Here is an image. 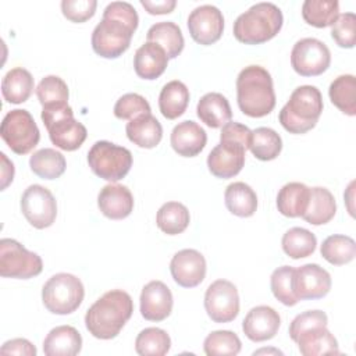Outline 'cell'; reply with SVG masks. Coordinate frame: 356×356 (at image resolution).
Wrapping results in <instances>:
<instances>
[{
	"mask_svg": "<svg viewBox=\"0 0 356 356\" xmlns=\"http://www.w3.org/2000/svg\"><path fill=\"white\" fill-rule=\"evenodd\" d=\"M139 17L132 4L111 1L103 11L102 21L92 32V49L104 58H117L128 50Z\"/></svg>",
	"mask_w": 356,
	"mask_h": 356,
	"instance_id": "obj_1",
	"label": "cell"
},
{
	"mask_svg": "<svg viewBox=\"0 0 356 356\" xmlns=\"http://www.w3.org/2000/svg\"><path fill=\"white\" fill-rule=\"evenodd\" d=\"M134 313V302L128 292L111 289L102 295L86 312V330L97 339H113L124 328Z\"/></svg>",
	"mask_w": 356,
	"mask_h": 356,
	"instance_id": "obj_2",
	"label": "cell"
},
{
	"mask_svg": "<svg viewBox=\"0 0 356 356\" xmlns=\"http://www.w3.org/2000/svg\"><path fill=\"white\" fill-rule=\"evenodd\" d=\"M236 102L249 117L260 118L275 107V92L270 72L260 65L245 67L236 78Z\"/></svg>",
	"mask_w": 356,
	"mask_h": 356,
	"instance_id": "obj_3",
	"label": "cell"
},
{
	"mask_svg": "<svg viewBox=\"0 0 356 356\" xmlns=\"http://www.w3.org/2000/svg\"><path fill=\"white\" fill-rule=\"evenodd\" d=\"M282 11L268 1L256 3L238 15L234 22V36L245 44H260L273 39L282 28Z\"/></svg>",
	"mask_w": 356,
	"mask_h": 356,
	"instance_id": "obj_4",
	"label": "cell"
},
{
	"mask_svg": "<svg viewBox=\"0 0 356 356\" xmlns=\"http://www.w3.org/2000/svg\"><path fill=\"white\" fill-rule=\"evenodd\" d=\"M323 113L321 92L313 85L298 86L280 111V122L289 134H306L313 129Z\"/></svg>",
	"mask_w": 356,
	"mask_h": 356,
	"instance_id": "obj_5",
	"label": "cell"
},
{
	"mask_svg": "<svg viewBox=\"0 0 356 356\" xmlns=\"http://www.w3.org/2000/svg\"><path fill=\"white\" fill-rule=\"evenodd\" d=\"M40 117L51 143L61 150L74 152L79 149L88 136L85 125L74 118V111L68 104L42 108Z\"/></svg>",
	"mask_w": 356,
	"mask_h": 356,
	"instance_id": "obj_6",
	"label": "cell"
},
{
	"mask_svg": "<svg viewBox=\"0 0 356 356\" xmlns=\"http://www.w3.org/2000/svg\"><path fill=\"white\" fill-rule=\"evenodd\" d=\"M85 288L82 281L68 273H58L50 277L42 288L44 307L53 314H71L82 303Z\"/></svg>",
	"mask_w": 356,
	"mask_h": 356,
	"instance_id": "obj_7",
	"label": "cell"
},
{
	"mask_svg": "<svg viewBox=\"0 0 356 356\" xmlns=\"http://www.w3.org/2000/svg\"><path fill=\"white\" fill-rule=\"evenodd\" d=\"M88 164L93 174L108 182L122 179L132 167V153L108 140H97L88 152Z\"/></svg>",
	"mask_w": 356,
	"mask_h": 356,
	"instance_id": "obj_8",
	"label": "cell"
},
{
	"mask_svg": "<svg viewBox=\"0 0 356 356\" xmlns=\"http://www.w3.org/2000/svg\"><path fill=\"white\" fill-rule=\"evenodd\" d=\"M0 135L6 145L17 154L32 152L40 139V132L32 114L24 108L11 110L4 115Z\"/></svg>",
	"mask_w": 356,
	"mask_h": 356,
	"instance_id": "obj_9",
	"label": "cell"
},
{
	"mask_svg": "<svg viewBox=\"0 0 356 356\" xmlns=\"http://www.w3.org/2000/svg\"><path fill=\"white\" fill-rule=\"evenodd\" d=\"M43 270V261L35 252H29L18 241L3 238L0 241V275L6 278L28 280Z\"/></svg>",
	"mask_w": 356,
	"mask_h": 356,
	"instance_id": "obj_10",
	"label": "cell"
},
{
	"mask_svg": "<svg viewBox=\"0 0 356 356\" xmlns=\"http://www.w3.org/2000/svg\"><path fill=\"white\" fill-rule=\"evenodd\" d=\"M330 64V49L316 38H303L292 47L291 65L300 76L321 75L328 70Z\"/></svg>",
	"mask_w": 356,
	"mask_h": 356,
	"instance_id": "obj_11",
	"label": "cell"
},
{
	"mask_svg": "<svg viewBox=\"0 0 356 356\" xmlns=\"http://www.w3.org/2000/svg\"><path fill=\"white\" fill-rule=\"evenodd\" d=\"M21 211L32 227L43 229L56 221L57 202L47 188L33 184L21 196Z\"/></svg>",
	"mask_w": 356,
	"mask_h": 356,
	"instance_id": "obj_12",
	"label": "cell"
},
{
	"mask_svg": "<svg viewBox=\"0 0 356 356\" xmlns=\"http://www.w3.org/2000/svg\"><path fill=\"white\" fill-rule=\"evenodd\" d=\"M204 309L214 323H229L239 314L236 286L227 280H216L204 293Z\"/></svg>",
	"mask_w": 356,
	"mask_h": 356,
	"instance_id": "obj_13",
	"label": "cell"
},
{
	"mask_svg": "<svg viewBox=\"0 0 356 356\" xmlns=\"http://www.w3.org/2000/svg\"><path fill=\"white\" fill-rule=\"evenodd\" d=\"M188 29L192 39L203 46L216 43L224 31L222 13L211 4L193 8L188 17Z\"/></svg>",
	"mask_w": 356,
	"mask_h": 356,
	"instance_id": "obj_14",
	"label": "cell"
},
{
	"mask_svg": "<svg viewBox=\"0 0 356 356\" xmlns=\"http://www.w3.org/2000/svg\"><path fill=\"white\" fill-rule=\"evenodd\" d=\"M292 286L299 300L321 299L331 289V275L316 263L303 264L295 268Z\"/></svg>",
	"mask_w": 356,
	"mask_h": 356,
	"instance_id": "obj_15",
	"label": "cell"
},
{
	"mask_svg": "<svg viewBox=\"0 0 356 356\" xmlns=\"http://www.w3.org/2000/svg\"><path fill=\"white\" fill-rule=\"evenodd\" d=\"M246 150L248 149L239 143L220 140L207 156L209 171L222 179L238 175L243 168Z\"/></svg>",
	"mask_w": 356,
	"mask_h": 356,
	"instance_id": "obj_16",
	"label": "cell"
},
{
	"mask_svg": "<svg viewBox=\"0 0 356 356\" xmlns=\"http://www.w3.org/2000/svg\"><path fill=\"white\" fill-rule=\"evenodd\" d=\"M170 271L179 286L195 288L206 277V259L195 249H182L172 256Z\"/></svg>",
	"mask_w": 356,
	"mask_h": 356,
	"instance_id": "obj_17",
	"label": "cell"
},
{
	"mask_svg": "<svg viewBox=\"0 0 356 356\" xmlns=\"http://www.w3.org/2000/svg\"><path fill=\"white\" fill-rule=\"evenodd\" d=\"M140 314L149 321H163L172 312V293L170 288L159 280L147 282L140 292Z\"/></svg>",
	"mask_w": 356,
	"mask_h": 356,
	"instance_id": "obj_18",
	"label": "cell"
},
{
	"mask_svg": "<svg viewBox=\"0 0 356 356\" xmlns=\"http://www.w3.org/2000/svg\"><path fill=\"white\" fill-rule=\"evenodd\" d=\"M281 325V317L270 306H256L248 312L243 318L242 330L246 338L253 342L268 341L275 337Z\"/></svg>",
	"mask_w": 356,
	"mask_h": 356,
	"instance_id": "obj_19",
	"label": "cell"
},
{
	"mask_svg": "<svg viewBox=\"0 0 356 356\" xmlns=\"http://www.w3.org/2000/svg\"><path fill=\"white\" fill-rule=\"evenodd\" d=\"M97 206L107 218L122 220L134 210V196L125 185L108 184L100 189Z\"/></svg>",
	"mask_w": 356,
	"mask_h": 356,
	"instance_id": "obj_20",
	"label": "cell"
},
{
	"mask_svg": "<svg viewBox=\"0 0 356 356\" xmlns=\"http://www.w3.org/2000/svg\"><path fill=\"white\" fill-rule=\"evenodd\" d=\"M207 134L195 121H182L177 124L171 132L170 143L175 153L182 157H195L206 146Z\"/></svg>",
	"mask_w": 356,
	"mask_h": 356,
	"instance_id": "obj_21",
	"label": "cell"
},
{
	"mask_svg": "<svg viewBox=\"0 0 356 356\" xmlns=\"http://www.w3.org/2000/svg\"><path fill=\"white\" fill-rule=\"evenodd\" d=\"M168 56L165 50L153 42L143 43L134 56V68L139 78L142 79H156L167 68Z\"/></svg>",
	"mask_w": 356,
	"mask_h": 356,
	"instance_id": "obj_22",
	"label": "cell"
},
{
	"mask_svg": "<svg viewBox=\"0 0 356 356\" xmlns=\"http://www.w3.org/2000/svg\"><path fill=\"white\" fill-rule=\"evenodd\" d=\"M82 349V337L72 325H58L50 330L43 341L46 356H75Z\"/></svg>",
	"mask_w": 356,
	"mask_h": 356,
	"instance_id": "obj_23",
	"label": "cell"
},
{
	"mask_svg": "<svg viewBox=\"0 0 356 356\" xmlns=\"http://www.w3.org/2000/svg\"><path fill=\"white\" fill-rule=\"evenodd\" d=\"M298 343L303 356L338 355L339 348L335 337L327 330V325H317L299 334L293 341Z\"/></svg>",
	"mask_w": 356,
	"mask_h": 356,
	"instance_id": "obj_24",
	"label": "cell"
},
{
	"mask_svg": "<svg viewBox=\"0 0 356 356\" xmlns=\"http://www.w3.org/2000/svg\"><path fill=\"white\" fill-rule=\"evenodd\" d=\"M196 114L210 128L224 127L232 118V110L227 97L218 92H210L200 97Z\"/></svg>",
	"mask_w": 356,
	"mask_h": 356,
	"instance_id": "obj_25",
	"label": "cell"
},
{
	"mask_svg": "<svg viewBox=\"0 0 356 356\" xmlns=\"http://www.w3.org/2000/svg\"><path fill=\"white\" fill-rule=\"evenodd\" d=\"M125 132L134 145L143 149L156 147L163 138V127L152 113L142 114L127 122Z\"/></svg>",
	"mask_w": 356,
	"mask_h": 356,
	"instance_id": "obj_26",
	"label": "cell"
},
{
	"mask_svg": "<svg viewBox=\"0 0 356 356\" xmlns=\"http://www.w3.org/2000/svg\"><path fill=\"white\" fill-rule=\"evenodd\" d=\"M337 213L334 195L323 186L310 188L309 204L302 218L312 225H323L330 222Z\"/></svg>",
	"mask_w": 356,
	"mask_h": 356,
	"instance_id": "obj_27",
	"label": "cell"
},
{
	"mask_svg": "<svg viewBox=\"0 0 356 356\" xmlns=\"http://www.w3.org/2000/svg\"><path fill=\"white\" fill-rule=\"evenodd\" d=\"M310 188L302 182L285 184L277 195L278 211L289 218L302 217L307 209Z\"/></svg>",
	"mask_w": 356,
	"mask_h": 356,
	"instance_id": "obj_28",
	"label": "cell"
},
{
	"mask_svg": "<svg viewBox=\"0 0 356 356\" xmlns=\"http://www.w3.org/2000/svg\"><path fill=\"white\" fill-rule=\"evenodd\" d=\"M189 104V89L178 79L167 82L159 95V108L167 120L181 117Z\"/></svg>",
	"mask_w": 356,
	"mask_h": 356,
	"instance_id": "obj_29",
	"label": "cell"
},
{
	"mask_svg": "<svg viewBox=\"0 0 356 356\" xmlns=\"http://www.w3.org/2000/svg\"><path fill=\"white\" fill-rule=\"evenodd\" d=\"M33 86L35 81L32 74L22 67H15L4 75L1 81V93L6 102L19 104L29 99Z\"/></svg>",
	"mask_w": 356,
	"mask_h": 356,
	"instance_id": "obj_30",
	"label": "cell"
},
{
	"mask_svg": "<svg viewBox=\"0 0 356 356\" xmlns=\"http://www.w3.org/2000/svg\"><path fill=\"white\" fill-rule=\"evenodd\" d=\"M225 207L229 213L238 217H250L257 209V195L245 182H232L225 188Z\"/></svg>",
	"mask_w": 356,
	"mask_h": 356,
	"instance_id": "obj_31",
	"label": "cell"
},
{
	"mask_svg": "<svg viewBox=\"0 0 356 356\" xmlns=\"http://www.w3.org/2000/svg\"><path fill=\"white\" fill-rule=\"evenodd\" d=\"M146 38L147 42L160 44L165 50L168 58H175L184 50L185 40L182 31L172 21H163L152 25L147 31Z\"/></svg>",
	"mask_w": 356,
	"mask_h": 356,
	"instance_id": "obj_32",
	"label": "cell"
},
{
	"mask_svg": "<svg viewBox=\"0 0 356 356\" xmlns=\"http://www.w3.org/2000/svg\"><path fill=\"white\" fill-rule=\"evenodd\" d=\"M331 103L343 114H356V78L352 74L337 76L328 89Z\"/></svg>",
	"mask_w": 356,
	"mask_h": 356,
	"instance_id": "obj_33",
	"label": "cell"
},
{
	"mask_svg": "<svg viewBox=\"0 0 356 356\" xmlns=\"http://www.w3.org/2000/svg\"><path fill=\"white\" fill-rule=\"evenodd\" d=\"M29 167L33 174L43 179H56L64 174L67 161L65 157L56 149L44 147L31 156Z\"/></svg>",
	"mask_w": 356,
	"mask_h": 356,
	"instance_id": "obj_34",
	"label": "cell"
},
{
	"mask_svg": "<svg viewBox=\"0 0 356 356\" xmlns=\"http://www.w3.org/2000/svg\"><path fill=\"white\" fill-rule=\"evenodd\" d=\"M189 221V210L179 202L164 203L156 214V224L159 229L167 235H178L184 232L188 228Z\"/></svg>",
	"mask_w": 356,
	"mask_h": 356,
	"instance_id": "obj_35",
	"label": "cell"
},
{
	"mask_svg": "<svg viewBox=\"0 0 356 356\" xmlns=\"http://www.w3.org/2000/svg\"><path fill=\"white\" fill-rule=\"evenodd\" d=\"M249 149L256 159L261 161H270L277 159L281 153L282 139L273 128L259 127L252 131Z\"/></svg>",
	"mask_w": 356,
	"mask_h": 356,
	"instance_id": "obj_36",
	"label": "cell"
},
{
	"mask_svg": "<svg viewBox=\"0 0 356 356\" xmlns=\"http://www.w3.org/2000/svg\"><path fill=\"white\" fill-rule=\"evenodd\" d=\"M339 15L337 0H306L302 4V17L306 24L316 28L332 26Z\"/></svg>",
	"mask_w": 356,
	"mask_h": 356,
	"instance_id": "obj_37",
	"label": "cell"
},
{
	"mask_svg": "<svg viewBox=\"0 0 356 356\" xmlns=\"http://www.w3.org/2000/svg\"><path fill=\"white\" fill-rule=\"evenodd\" d=\"M321 256L334 266L350 263L356 256V243L348 235L334 234L327 236L320 248Z\"/></svg>",
	"mask_w": 356,
	"mask_h": 356,
	"instance_id": "obj_38",
	"label": "cell"
},
{
	"mask_svg": "<svg viewBox=\"0 0 356 356\" xmlns=\"http://www.w3.org/2000/svg\"><path fill=\"white\" fill-rule=\"evenodd\" d=\"M281 245L285 254L296 260L313 254L317 246V239L309 229L293 227L284 234Z\"/></svg>",
	"mask_w": 356,
	"mask_h": 356,
	"instance_id": "obj_39",
	"label": "cell"
},
{
	"mask_svg": "<svg viewBox=\"0 0 356 356\" xmlns=\"http://www.w3.org/2000/svg\"><path fill=\"white\" fill-rule=\"evenodd\" d=\"M171 348L170 335L157 327L142 330L135 339V350L140 356H164Z\"/></svg>",
	"mask_w": 356,
	"mask_h": 356,
	"instance_id": "obj_40",
	"label": "cell"
},
{
	"mask_svg": "<svg viewBox=\"0 0 356 356\" xmlns=\"http://www.w3.org/2000/svg\"><path fill=\"white\" fill-rule=\"evenodd\" d=\"M36 96L43 108H53L67 106L70 92L67 83L60 76L47 75L39 82Z\"/></svg>",
	"mask_w": 356,
	"mask_h": 356,
	"instance_id": "obj_41",
	"label": "cell"
},
{
	"mask_svg": "<svg viewBox=\"0 0 356 356\" xmlns=\"http://www.w3.org/2000/svg\"><path fill=\"white\" fill-rule=\"evenodd\" d=\"M241 348L239 337L228 330L213 331L203 342V349L207 356H235L241 352Z\"/></svg>",
	"mask_w": 356,
	"mask_h": 356,
	"instance_id": "obj_42",
	"label": "cell"
},
{
	"mask_svg": "<svg viewBox=\"0 0 356 356\" xmlns=\"http://www.w3.org/2000/svg\"><path fill=\"white\" fill-rule=\"evenodd\" d=\"M293 273L295 268L292 266H281L273 271L270 278L273 295L285 306H295L299 302L292 286Z\"/></svg>",
	"mask_w": 356,
	"mask_h": 356,
	"instance_id": "obj_43",
	"label": "cell"
},
{
	"mask_svg": "<svg viewBox=\"0 0 356 356\" xmlns=\"http://www.w3.org/2000/svg\"><path fill=\"white\" fill-rule=\"evenodd\" d=\"M149 102L138 93H125L114 104V115L120 120H134L142 114H150Z\"/></svg>",
	"mask_w": 356,
	"mask_h": 356,
	"instance_id": "obj_44",
	"label": "cell"
},
{
	"mask_svg": "<svg viewBox=\"0 0 356 356\" xmlns=\"http://www.w3.org/2000/svg\"><path fill=\"white\" fill-rule=\"evenodd\" d=\"M331 36L339 47L352 49L356 43V15L353 13L339 14L332 24Z\"/></svg>",
	"mask_w": 356,
	"mask_h": 356,
	"instance_id": "obj_45",
	"label": "cell"
},
{
	"mask_svg": "<svg viewBox=\"0 0 356 356\" xmlns=\"http://www.w3.org/2000/svg\"><path fill=\"white\" fill-rule=\"evenodd\" d=\"M97 7L96 0H63L61 11L63 15L76 24L85 22L95 15Z\"/></svg>",
	"mask_w": 356,
	"mask_h": 356,
	"instance_id": "obj_46",
	"label": "cell"
},
{
	"mask_svg": "<svg viewBox=\"0 0 356 356\" xmlns=\"http://www.w3.org/2000/svg\"><path fill=\"white\" fill-rule=\"evenodd\" d=\"M327 323H328V317L321 310L303 312L292 320V323L289 325V337L292 341H295L296 337L299 334H302L303 331L317 327V325H327Z\"/></svg>",
	"mask_w": 356,
	"mask_h": 356,
	"instance_id": "obj_47",
	"label": "cell"
},
{
	"mask_svg": "<svg viewBox=\"0 0 356 356\" xmlns=\"http://www.w3.org/2000/svg\"><path fill=\"white\" fill-rule=\"evenodd\" d=\"M250 136H252V131L246 125L235 122V121H229L224 127H221L220 140L239 143V145L245 146L246 149H249Z\"/></svg>",
	"mask_w": 356,
	"mask_h": 356,
	"instance_id": "obj_48",
	"label": "cell"
},
{
	"mask_svg": "<svg viewBox=\"0 0 356 356\" xmlns=\"http://www.w3.org/2000/svg\"><path fill=\"white\" fill-rule=\"evenodd\" d=\"M1 355H18V356H35L36 348L25 338H14L3 343L0 348Z\"/></svg>",
	"mask_w": 356,
	"mask_h": 356,
	"instance_id": "obj_49",
	"label": "cell"
},
{
	"mask_svg": "<svg viewBox=\"0 0 356 356\" xmlns=\"http://www.w3.org/2000/svg\"><path fill=\"white\" fill-rule=\"evenodd\" d=\"M142 7L152 15H160V14H170L175 6V0H140Z\"/></svg>",
	"mask_w": 356,
	"mask_h": 356,
	"instance_id": "obj_50",
	"label": "cell"
},
{
	"mask_svg": "<svg viewBox=\"0 0 356 356\" xmlns=\"http://www.w3.org/2000/svg\"><path fill=\"white\" fill-rule=\"evenodd\" d=\"M1 161H3V182H1V189H6L10 182H13L14 178V164L6 157L4 153H0Z\"/></svg>",
	"mask_w": 356,
	"mask_h": 356,
	"instance_id": "obj_51",
	"label": "cell"
}]
</instances>
